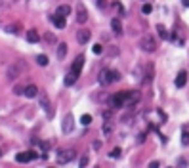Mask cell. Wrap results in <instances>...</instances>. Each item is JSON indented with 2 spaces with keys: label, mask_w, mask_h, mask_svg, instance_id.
<instances>
[{
  "label": "cell",
  "mask_w": 189,
  "mask_h": 168,
  "mask_svg": "<svg viewBox=\"0 0 189 168\" xmlns=\"http://www.w3.org/2000/svg\"><path fill=\"white\" fill-rule=\"evenodd\" d=\"M120 80V75L118 71H113V69H101L98 75V82L101 84V86H109V84Z\"/></svg>",
  "instance_id": "1"
},
{
  "label": "cell",
  "mask_w": 189,
  "mask_h": 168,
  "mask_svg": "<svg viewBox=\"0 0 189 168\" xmlns=\"http://www.w3.org/2000/svg\"><path fill=\"white\" fill-rule=\"evenodd\" d=\"M25 71H27V63L25 61H15V63H12V65L8 67L6 76H8V80H15V78H19Z\"/></svg>",
  "instance_id": "2"
},
{
  "label": "cell",
  "mask_w": 189,
  "mask_h": 168,
  "mask_svg": "<svg viewBox=\"0 0 189 168\" xmlns=\"http://www.w3.org/2000/svg\"><path fill=\"white\" fill-rule=\"evenodd\" d=\"M140 48L147 52V54H153V52L157 50V40H155V36L153 34H145V36H141L140 38Z\"/></svg>",
  "instance_id": "3"
},
{
  "label": "cell",
  "mask_w": 189,
  "mask_h": 168,
  "mask_svg": "<svg viewBox=\"0 0 189 168\" xmlns=\"http://www.w3.org/2000/svg\"><path fill=\"white\" fill-rule=\"evenodd\" d=\"M126 96H128V92H117L115 96H111V99H109L111 107H115V109L126 107Z\"/></svg>",
  "instance_id": "4"
},
{
  "label": "cell",
  "mask_w": 189,
  "mask_h": 168,
  "mask_svg": "<svg viewBox=\"0 0 189 168\" xmlns=\"http://www.w3.org/2000/svg\"><path fill=\"white\" fill-rule=\"evenodd\" d=\"M75 157H76L75 149H61L59 153H57V162H59V164H67V162H71Z\"/></svg>",
  "instance_id": "5"
},
{
  "label": "cell",
  "mask_w": 189,
  "mask_h": 168,
  "mask_svg": "<svg viewBox=\"0 0 189 168\" xmlns=\"http://www.w3.org/2000/svg\"><path fill=\"white\" fill-rule=\"evenodd\" d=\"M36 157H38V155H36L34 151H21V153H17V155H15V160H17V162H21V164H25V162L34 160Z\"/></svg>",
  "instance_id": "6"
},
{
  "label": "cell",
  "mask_w": 189,
  "mask_h": 168,
  "mask_svg": "<svg viewBox=\"0 0 189 168\" xmlns=\"http://www.w3.org/2000/svg\"><path fill=\"white\" fill-rule=\"evenodd\" d=\"M73 128H75V117H73L71 113H67V115H65V118H63L61 130H63V134H71V132H73Z\"/></svg>",
  "instance_id": "7"
},
{
  "label": "cell",
  "mask_w": 189,
  "mask_h": 168,
  "mask_svg": "<svg viewBox=\"0 0 189 168\" xmlns=\"http://www.w3.org/2000/svg\"><path fill=\"white\" fill-rule=\"evenodd\" d=\"M88 21V10H86V6H84L82 2H78L76 4V23H86Z\"/></svg>",
  "instance_id": "8"
},
{
  "label": "cell",
  "mask_w": 189,
  "mask_h": 168,
  "mask_svg": "<svg viewBox=\"0 0 189 168\" xmlns=\"http://www.w3.org/2000/svg\"><path fill=\"white\" fill-rule=\"evenodd\" d=\"M38 101H40V107L44 109L46 113H48V117L54 115V109H52V103H50V98L46 96V94H38Z\"/></svg>",
  "instance_id": "9"
},
{
  "label": "cell",
  "mask_w": 189,
  "mask_h": 168,
  "mask_svg": "<svg viewBox=\"0 0 189 168\" xmlns=\"http://www.w3.org/2000/svg\"><path fill=\"white\" fill-rule=\"evenodd\" d=\"M90 36H92V33L88 29H78V33H76V42L78 44H86L88 40H90Z\"/></svg>",
  "instance_id": "10"
},
{
  "label": "cell",
  "mask_w": 189,
  "mask_h": 168,
  "mask_svg": "<svg viewBox=\"0 0 189 168\" xmlns=\"http://www.w3.org/2000/svg\"><path fill=\"white\" fill-rule=\"evenodd\" d=\"M140 101V92H136V90H130L128 92V96H126V107H134L136 103Z\"/></svg>",
  "instance_id": "11"
},
{
  "label": "cell",
  "mask_w": 189,
  "mask_h": 168,
  "mask_svg": "<svg viewBox=\"0 0 189 168\" xmlns=\"http://www.w3.org/2000/svg\"><path fill=\"white\" fill-rule=\"evenodd\" d=\"M38 94H40V90L34 86V84H29V86H25V94H23L25 98L33 99V98H38Z\"/></svg>",
  "instance_id": "12"
},
{
  "label": "cell",
  "mask_w": 189,
  "mask_h": 168,
  "mask_svg": "<svg viewBox=\"0 0 189 168\" xmlns=\"http://www.w3.org/2000/svg\"><path fill=\"white\" fill-rule=\"evenodd\" d=\"M50 19L54 21V25H56L57 29H65V27H67V21H65V17H63V15L54 14V15H50Z\"/></svg>",
  "instance_id": "13"
},
{
  "label": "cell",
  "mask_w": 189,
  "mask_h": 168,
  "mask_svg": "<svg viewBox=\"0 0 189 168\" xmlns=\"http://www.w3.org/2000/svg\"><path fill=\"white\" fill-rule=\"evenodd\" d=\"M174 84H176V88H183V86H185V84H187V73H185V71H180V73H178Z\"/></svg>",
  "instance_id": "14"
},
{
  "label": "cell",
  "mask_w": 189,
  "mask_h": 168,
  "mask_svg": "<svg viewBox=\"0 0 189 168\" xmlns=\"http://www.w3.org/2000/svg\"><path fill=\"white\" fill-rule=\"evenodd\" d=\"M82 67H84V56H76V57H75V61H73V67H71V69L80 75Z\"/></svg>",
  "instance_id": "15"
},
{
  "label": "cell",
  "mask_w": 189,
  "mask_h": 168,
  "mask_svg": "<svg viewBox=\"0 0 189 168\" xmlns=\"http://www.w3.org/2000/svg\"><path fill=\"white\" fill-rule=\"evenodd\" d=\"M76 80H78V73H75V71L71 69V71L65 75V80H63V82H65V86H73Z\"/></svg>",
  "instance_id": "16"
},
{
  "label": "cell",
  "mask_w": 189,
  "mask_h": 168,
  "mask_svg": "<svg viewBox=\"0 0 189 168\" xmlns=\"http://www.w3.org/2000/svg\"><path fill=\"white\" fill-rule=\"evenodd\" d=\"M111 29H113V33L117 34V36L122 34V23H120L118 17H113V19H111Z\"/></svg>",
  "instance_id": "17"
},
{
  "label": "cell",
  "mask_w": 189,
  "mask_h": 168,
  "mask_svg": "<svg viewBox=\"0 0 189 168\" xmlns=\"http://www.w3.org/2000/svg\"><path fill=\"white\" fill-rule=\"evenodd\" d=\"M182 143L183 145H189V124H183L182 126Z\"/></svg>",
  "instance_id": "18"
},
{
  "label": "cell",
  "mask_w": 189,
  "mask_h": 168,
  "mask_svg": "<svg viewBox=\"0 0 189 168\" xmlns=\"http://www.w3.org/2000/svg\"><path fill=\"white\" fill-rule=\"evenodd\" d=\"M27 40L31 44H36V42L40 40V36H38V33H36L34 29H31V31H27Z\"/></svg>",
  "instance_id": "19"
},
{
  "label": "cell",
  "mask_w": 189,
  "mask_h": 168,
  "mask_svg": "<svg viewBox=\"0 0 189 168\" xmlns=\"http://www.w3.org/2000/svg\"><path fill=\"white\" fill-rule=\"evenodd\" d=\"M157 33H159V36H160L162 40H168V38H170V33L166 31L164 25H157Z\"/></svg>",
  "instance_id": "20"
},
{
  "label": "cell",
  "mask_w": 189,
  "mask_h": 168,
  "mask_svg": "<svg viewBox=\"0 0 189 168\" xmlns=\"http://www.w3.org/2000/svg\"><path fill=\"white\" fill-rule=\"evenodd\" d=\"M57 15H63V17H65V15H69L71 14V8L67 6V4H61V6H57V12H56Z\"/></svg>",
  "instance_id": "21"
},
{
  "label": "cell",
  "mask_w": 189,
  "mask_h": 168,
  "mask_svg": "<svg viewBox=\"0 0 189 168\" xmlns=\"http://www.w3.org/2000/svg\"><path fill=\"white\" fill-rule=\"evenodd\" d=\"M65 56H67V44L63 42V44L57 46V59H63Z\"/></svg>",
  "instance_id": "22"
},
{
  "label": "cell",
  "mask_w": 189,
  "mask_h": 168,
  "mask_svg": "<svg viewBox=\"0 0 189 168\" xmlns=\"http://www.w3.org/2000/svg\"><path fill=\"white\" fill-rule=\"evenodd\" d=\"M34 59H36V63H38L40 67H46V65H48V56H44V54H38Z\"/></svg>",
  "instance_id": "23"
},
{
  "label": "cell",
  "mask_w": 189,
  "mask_h": 168,
  "mask_svg": "<svg viewBox=\"0 0 189 168\" xmlns=\"http://www.w3.org/2000/svg\"><path fill=\"white\" fill-rule=\"evenodd\" d=\"M14 94H15V96H23V94H25V88L21 86V84H15V86H14Z\"/></svg>",
  "instance_id": "24"
},
{
  "label": "cell",
  "mask_w": 189,
  "mask_h": 168,
  "mask_svg": "<svg viewBox=\"0 0 189 168\" xmlns=\"http://www.w3.org/2000/svg\"><path fill=\"white\" fill-rule=\"evenodd\" d=\"M90 122H92V117H90V115H82V117H80V124L88 126Z\"/></svg>",
  "instance_id": "25"
},
{
  "label": "cell",
  "mask_w": 189,
  "mask_h": 168,
  "mask_svg": "<svg viewBox=\"0 0 189 168\" xmlns=\"http://www.w3.org/2000/svg\"><path fill=\"white\" fill-rule=\"evenodd\" d=\"M113 8L118 12V15H124V8L120 6V2H115V4H113Z\"/></svg>",
  "instance_id": "26"
},
{
  "label": "cell",
  "mask_w": 189,
  "mask_h": 168,
  "mask_svg": "<svg viewBox=\"0 0 189 168\" xmlns=\"http://www.w3.org/2000/svg\"><path fill=\"white\" fill-rule=\"evenodd\" d=\"M141 12H143L145 15H147V14H151V12H153V6H151V4H143V8H141Z\"/></svg>",
  "instance_id": "27"
},
{
  "label": "cell",
  "mask_w": 189,
  "mask_h": 168,
  "mask_svg": "<svg viewBox=\"0 0 189 168\" xmlns=\"http://www.w3.org/2000/svg\"><path fill=\"white\" fill-rule=\"evenodd\" d=\"M44 40H46V42H52V44H54V42H56V36L52 34V33H46V34H44Z\"/></svg>",
  "instance_id": "28"
},
{
  "label": "cell",
  "mask_w": 189,
  "mask_h": 168,
  "mask_svg": "<svg viewBox=\"0 0 189 168\" xmlns=\"http://www.w3.org/2000/svg\"><path fill=\"white\" fill-rule=\"evenodd\" d=\"M111 130H113V126L109 124V122H105V124H103V134H105V136L111 134Z\"/></svg>",
  "instance_id": "29"
},
{
  "label": "cell",
  "mask_w": 189,
  "mask_h": 168,
  "mask_svg": "<svg viewBox=\"0 0 189 168\" xmlns=\"http://www.w3.org/2000/svg\"><path fill=\"white\" fill-rule=\"evenodd\" d=\"M96 4H98L99 10H105V8H107V0H96Z\"/></svg>",
  "instance_id": "30"
},
{
  "label": "cell",
  "mask_w": 189,
  "mask_h": 168,
  "mask_svg": "<svg viewBox=\"0 0 189 168\" xmlns=\"http://www.w3.org/2000/svg\"><path fill=\"white\" fill-rule=\"evenodd\" d=\"M92 52H94V54H101V52H103L101 44H94V46H92Z\"/></svg>",
  "instance_id": "31"
},
{
  "label": "cell",
  "mask_w": 189,
  "mask_h": 168,
  "mask_svg": "<svg viewBox=\"0 0 189 168\" xmlns=\"http://www.w3.org/2000/svg\"><path fill=\"white\" fill-rule=\"evenodd\" d=\"M120 153H122V151H120L118 147H115V149L111 151V157H113V159H118V157H120Z\"/></svg>",
  "instance_id": "32"
},
{
  "label": "cell",
  "mask_w": 189,
  "mask_h": 168,
  "mask_svg": "<svg viewBox=\"0 0 189 168\" xmlns=\"http://www.w3.org/2000/svg\"><path fill=\"white\" fill-rule=\"evenodd\" d=\"M8 33H17V27H15V25H8Z\"/></svg>",
  "instance_id": "33"
},
{
  "label": "cell",
  "mask_w": 189,
  "mask_h": 168,
  "mask_svg": "<svg viewBox=\"0 0 189 168\" xmlns=\"http://www.w3.org/2000/svg\"><path fill=\"white\" fill-rule=\"evenodd\" d=\"M80 166H82V168L88 166V157H82V159H80Z\"/></svg>",
  "instance_id": "34"
},
{
  "label": "cell",
  "mask_w": 189,
  "mask_h": 168,
  "mask_svg": "<svg viewBox=\"0 0 189 168\" xmlns=\"http://www.w3.org/2000/svg\"><path fill=\"white\" fill-rule=\"evenodd\" d=\"M138 141H140V143H143V141H145V134H140L138 136Z\"/></svg>",
  "instance_id": "35"
},
{
  "label": "cell",
  "mask_w": 189,
  "mask_h": 168,
  "mask_svg": "<svg viewBox=\"0 0 189 168\" xmlns=\"http://www.w3.org/2000/svg\"><path fill=\"white\" fill-rule=\"evenodd\" d=\"M157 166H159V162H157V160H153V162H149V168H157Z\"/></svg>",
  "instance_id": "36"
},
{
  "label": "cell",
  "mask_w": 189,
  "mask_h": 168,
  "mask_svg": "<svg viewBox=\"0 0 189 168\" xmlns=\"http://www.w3.org/2000/svg\"><path fill=\"white\" fill-rule=\"evenodd\" d=\"M101 147V141H94V149H99Z\"/></svg>",
  "instance_id": "37"
},
{
  "label": "cell",
  "mask_w": 189,
  "mask_h": 168,
  "mask_svg": "<svg viewBox=\"0 0 189 168\" xmlns=\"http://www.w3.org/2000/svg\"><path fill=\"white\" fill-rule=\"evenodd\" d=\"M182 4H183L185 8H189V0H182Z\"/></svg>",
  "instance_id": "38"
},
{
  "label": "cell",
  "mask_w": 189,
  "mask_h": 168,
  "mask_svg": "<svg viewBox=\"0 0 189 168\" xmlns=\"http://www.w3.org/2000/svg\"><path fill=\"white\" fill-rule=\"evenodd\" d=\"M0 157H2V151H0Z\"/></svg>",
  "instance_id": "39"
}]
</instances>
